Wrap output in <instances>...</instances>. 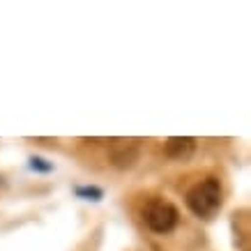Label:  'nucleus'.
Masks as SVG:
<instances>
[{"instance_id": "nucleus-4", "label": "nucleus", "mask_w": 251, "mask_h": 251, "mask_svg": "<svg viewBox=\"0 0 251 251\" xmlns=\"http://www.w3.org/2000/svg\"><path fill=\"white\" fill-rule=\"evenodd\" d=\"M76 196L85 198V201H101L104 191L99 189V187H76Z\"/></svg>"}, {"instance_id": "nucleus-5", "label": "nucleus", "mask_w": 251, "mask_h": 251, "mask_svg": "<svg viewBox=\"0 0 251 251\" xmlns=\"http://www.w3.org/2000/svg\"><path fill=\"white\" fill-rule=\"evenodd\" d=\"M30 168L32 171H39V173H51V171H53V164H51V161H46V159H42V157H32Z\"/></svg>"}, {"instance_id": "nucleus-2", "label": "nucleus", "mask_w": 251, "mask_h": 251, "mask_svg": "<svg viewBox=\"0 0 251 251\" xmlns=\"http://www.w3.org/2000/svg\"><path fill=\"white\" fill-rule=\"evenodd\" d=\"M143 219L145 226L152 230V233H171L177 224V210L166 201H150L143 210Z\"/></svg>"}, {"instance_id": "nucleus-1", "label": "nucleus", "mask_w": 251, "mask_h": 251, "mask_svg": "<svg viewBox=\"0 0 251 251\" xmlns=\"http://www.w3.org/2000/svg\"><path fill=\"white\" fill-rule=\"evenodd\" d=\"M187 207L196 217H212L221 207V184L217 177H205L203 182L194 184L187 194Z\"/></svg>"}, {"instance_id": "nucleus-3", "label": "nucleus", "mask_w": 251, "mask_h": 251, "mask_svg": "<svg viewBox=\"0 0 251 251\" xmlns=\"http://www.w3.org/2000/svg\"><path fill=\"white\" fill-rule=\"evenodd\" d=\"M194 138L184 136V138H168L166 145H164V152L168 154V157H173V159H184V157H189L191 152H194Z\"/></svg>"}]
</instances>
